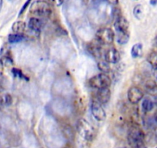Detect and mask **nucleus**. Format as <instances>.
<instances>
[{
	"label": "nucleus",
	"mask_w": 157,
	"mask_h": 148,
	"mask_svg": "<svg viewBox=\"0 0 157 148\" xmlns=\"http://www.w3.org/2000/svg\"><path fill=\"white\" fill-rule=\"evenodd\" d=\"M156 2V0H151V3L152 4H155V2Z\"/></svg>",
	"instance_id": "32"
},
{
	"label": "nucleus",
	"mask_w": 157,
	"mask_h": 148,
	"mask_svg": "<svg viewBox=\"0 0 157 148\" xmlns=\"http://www.w3.org/2000/svg\"><path fill=\"white\" fill-rule=\"evenodd\" d=\"M144 54V48L142 43H136L131 48V56L133 58H140Z\"/></svg>",
	"instance_id": "15"
},
{
	"label": "nucleus",
	"mask_w": 157,
	"mask_h": 148,
	"mask_svg": "<svg viewBox=\"0 0 157 148\" xmlns=\"http://www.w3.org/2000/svg\"><path fill=\"white\" fill-rule=\"evenodd\" d=\"M63 134H64V137L67 139L68 140H74V130L72 129L71 126L70 125H65V126L63 127Z\"/></svg>",
	"instance_id": "20"
},
{
	"label": "nucleus",
	"mask_w": 157,
	"mask_h": 148,
	"mask_svg": "<svg viewBox=\"0 0 157 148\" xmlns=\"http://www.w3.org/2000/svg\"><path fill=\"white\" fill-rule=\"evenodd\" d=\"M96 38L101 44H111L114 41L115 34L113 31L110 28L104 27L98 29L96 33Z\"/></svg>",
	"instance_id": "6"
},
{
	"label": "nucleus",
	"mask_w": 157,
	"mask_h": 148,
	"mask_svg": "<svg viewBox=\"0 0 157 148\" xmlns=\"http://www.w3.org/2000/svg\"><path fill=\"white\" fill-rule=\"evenodd\" d=\"M2 4H3V0H0V12H1L2 7Z\"/></svg>",
	"instance_id": "28"
},
{
	"label": "nucleus",
	"mask_w": 157,
	"mask_h": 148,
	"mask_svg": "<svg viewBox=\"0 0 157 148\" xmlns=\"http://www.w3.org/2000/svg\"><path fill=\"white\" fill-rule=\"evenodd\" d=\"M102 45L98 39H96L87 44V50L95 58H101L103 56Z\"/></svg>",
	"instance_id": "10"
},
{
	"label": "nucleus",
	"mask_w": 157,
	"mask_h": 148,
	"mask_svg": "<svg viewBox=\"0 0 157 148\" xmlns=\"http://www.w3.org/2000/svg\"><path fill=\"white\" fill-rule=\"evenodd\" d=\"M154 102L150 98H144L141 102V109L144 113H150L154 108Z\"/></svg>",
	"instance_id": "14"
},
{
	"label": "nucleus",
	"mask_w": 157,
	"mask_h": 148,
	"mask_svg": "<svg viewBox=\"0 0 157 148\" xmlns=\"http://www.w3.org/2000/svg\"><path fill=\"white\" fill-rule=\"evenodd\" d=\"M156 148H157V147H156Z\"/></svg>",
	"instance_id": "37"
},
{
	"label": "nucleus",
	"mask_w": 157,
	"mask_h": 148,
	"mask_svg": "<svg viewBox=\"0 0 157 148\" xmlns=\"http://www.w3.org/2000/svg\"><path fill=\"white\" fill-rule=\"evenodd\" d=\"M0 101H1V98H0Z\"/></svg>",
	"instance_id": "35"
},
{
	"label": "nucleus",
	"mask_w": 157,
	"mask_h": 148,
	"mask_svg": "<svg viewBox=\"0 0 157 148\" xmlns=\"http://www.w3.org/2000/svg\"><path fill=\"white\" fill-rule=\"evenodd\" d=\"M12 72L14 73V75L17 76H19L21 77V78H25V75H23L22 72L19 70V69H12Z\"/></svg>",
	"instance_id": "24"
},
{
	"label": "nucleus",
	"mask_w": 157,
	"mask_h": 148,
	"mask_svg": "<svg viewBox=\"0 0 157 148\" xmlns=\"http://www.w3.org/2000/svg\"><path fill=\"white\" fill-rule=\"evenodd\" d=\"M3 66H4V65H3V63H2V61L0 60V75H2L3 72Z\"/></svg>",
	"instance_id": "27"
},
{
	"label": "nucleus",
	"mask_w": 157,
	"mask_h": 148,
	"mask_svg": "<svg viewBox=\"0 0 157 148\" xmlns=\"http://www.w3.org/2000/svg\"><path fill=\"white\" fill-rule=\"evenodd\" d=\"M114 29L116 31V39L119 44L124 45L129 41V22L124 16H120L115 18Z\"/></svg>",
	"instance_id": "2"
},
{
	"label": "nucleus",
	"mask_w": 157,
	"mask_h": 148,
	"mask_svg": "<svg viewBox=\"0 0 157 148\" xmlns=\"http://www.w3.org/2000/svg\"><path fill=\"white\" fill-rule=\"evenodd\" d=\"M147 62L154 69L157 70V51H153L147 56Z\"/></svg>",
	"instance_id": "17"
},
{
	"label": "nucleus",
	"mask_w": 157,
	"mask_h": 148,
	"mask_svg": "<svg viewBox=\"0 0 157 148\" xmlns=\"http://www.w3.org/2000/svg\"><path fill=\"white\" fill-rule=\"evenodd\" d=\"M121 54L116 48H110L104 53V59L106 61L108 62L109 63H112V64L117 63L121 60Z\"/></svg>",
	"instance_id": "11"
},
{
	"label": "nucleus",
	"mask_w": 157,
	"mask_h": 148,
	"mask_svg": "<svg viewBox=\"0 0 157 148\" xmlns=\"http://www.w3.org/2000/svg\"><path fill=\"white\" fill-rule=\"evenodd\" d=\"M44 23L41 18H38V17H32L29 20L28 23V26L29 28L33 32H40L41 29L44 26Z\"/></svg>",
	"instance_id": "12"
},
{
	"label": "nucleus",
	"mask_w": 157,
	"mask_h": 148,
	"mask_svg": "<svg viewBox=\"0 0 157 148\" xmlns=\"http://www.w3.org/2000/svg\"><path fill=\"white\" fill-rule=\"evenodd\" d=\"M154 120H155V122H156V123H157V111H156V113H155V115H154Z\"/></svg>",
	"instance_id": "29"
},
{
	"label": "nucleus",
	"mask_w": 157,
	"mask_h": 148,
	"mask_svg": "<svg viewBox=\"0 0 157 148\" xmlns=\"http://www.w3.org/2000/svg\"><path fill=\"white\" fill-rule=\"evenodd\" d=\"M88 84L90 87L94 89H104V88L110 87L111 84V80L107 73L101 72V73L97 74L92 76L88 80Z\"/></svg>",
	"instance_id": "5"
},
{
	"label": "nucleus",
	"mask_w": 157,
	"mask_h": 148,
	"mask_svg": "<svg viewBox=\"0 0 157 148\" xmlns=\"http://www.w3.org/2000/svg\"><path fill=\"white\" fill-rule=\"evenodd\" d=\"M144 97V92L138 86H131L127 92V99L133 105H136L142 101Z\"/></svg>",
	"instance_id": "7"
},
{
	"label": "nucleus",
	"mask_w": 157,
	"mask_h": 148,
	"mask_svg": "<svg viewBox=\"0 0 157 148\" xmlns=\"http://www.w3.org/2000/svg\"><path fill=\"white\" fill-rule=\"evenodd\" d=\"M90 109H91L92 116L98 121H104L107 117V113L102 106V104L97 100H93L90 105Z\"/></svg>",
	"instance_id": "8"
},
{
	"label": "nucleus",
	"mask_w": 157,
	"mask_h": 148,
	"mask_svg": "<svg viewBox=\"0 0 157 148\" xmlns=\"http://www.w3.org/2000/svg\"><path fill=\"white\" fill-rule=\"evenodd\" d=\"M144 87L146 91L150 95H157V83L155 80H147L144 83Z\"/></svg>",
	"instance_id": "13"
},
{
	"label": "nucleus",
	"mask_w": 157,
	"mask_h": 148,
	"mask_svg": "<svg viewBox=\"0 0 157 148\" xmlns=\"http://www.w3.org/2000/svg\"><path fill=\"white\" fill-rule=\"evenodd\" d=\"M105 1L113 6H117L118 4V0H105Z\"/></svg>",
	"instance_id": "26"
},
{
	"label": "nucleus",
	"mask_w": 157,
	"mask_h": 148,
	"mask_svg": "<svg viewBox=\"0 0 157 148\" xmlns=\"http://www.w3.org/2000/svg\"><path fill=\"white\" fill-rule=\"evenodd\" d=\"M155 81H156V83H157V74H156V80H155Z\"/></svg>",
	"instance_id": "33"
},
{
	"label": "nucleus",
	"mask_w": 157,
	"mask_h": 148,
	"mask_svg": "<svg viewBox=\"0 0 157 148\" xmlns=\"http://www.w3.org/2000/svg\"><path fill=\"white\" fill-rule=\"evenodd\" d=\"M133 15L138 20L141 19L143 18V15H144V9H143V6L141 5H137V6H135L134 9H133Z\"/></svg>",
	"instance_id": "21"
},
{
	"label": "nucleus",
	"mask_w": 157,
	"mask_h": 148,
	"mask_svg": "<svg viewBox=\"0 0 157 148\" xmlns=\"http://www.w3.org/2000/svg\"><path fill=\"white\" fill-rule=\"evenodd\" d=\"M30 14L36 17L48 18L52 14V9L51 5L45 0H37L31 5Z\"/></svg>",
	"instance_id": "4"
},
{
	"label": "nucleus",
	"mask_w": 157,
	"mask_h": 148,
	"mask_svg": "<svg viewBox=\"0 0 157 148\" xmlns=\"http://www.w3.org/2000/svg\"><path fill=\"white\" fill-rule=\"evenodd\" d=\"M26 24L23 21H17L13 23L12 26V30L15 33H19L22 34L24 31L25 30Z\"/></svg>",
	"instance_id": "16"
},
{
	"label": "nucleus",
	"mask_w": 157,
	"mask_h": 148,
	"mask_svg": "<svg viewBox=\"0 0 157 148\" xmlns=\"http://www.w3.org/2000/svg\"><path fill=\"white\" fill-rule=\"evenodd\" d=\"M123 148H127V147H123Z\"/></svg>",
	"instance_id": "36"
},
{
	"label": "nucleus",
	"mask_w": 157,
	"mask_h": 148,
	"mask_svg": "<svg viewBox=\"0 0 157 148\" xmlns=\"http://www.w3.org/2000/svg\"><path fill=\"white\" fill-rule=\"evenodd\" d=\"M154 44L157 46V35L155 37V39H154Z\"/></svg>",
	"instance_id": "31"
},
{
	"label": "nucleus",
	"mask_w": 157,
	"mask_h": 148,
	"mask_svg": "<svg viewBox=\"0 0 157 148\" xmlns=\"http://www.w3.org/2000/svg\"><path fill=\"white\" fill-rule=\"evenodd\" d=\"M32 2V0H27V1L25 2V4L23 5L22 7H21V9H20V12H19V14H18V16H21V15H22L23 13L25 12V11L26 10V9H27L28 7H29V6L30 5V2Z\"/></svg>",
	"instance_id": "23"
},
{
	"label": "nucleus",
	"mask_w": 157,
	"mask_h": 148,
	"mask_svg": "<svg viewBox=\"0 0 157 148\" xmlns=\"http://www.w3.org/2000/svg\"><path fill=\"white\" fill-rule=\"evenodd\" d=\"M110 97H111V92H110V88H104V89H97L95 92L94 100L104 105L108 103Z\"/></svg>",
	"instance_id": "9"
},
{
	"label": "nucleus",
	"mask_w": 157,
	"mask_h": 148,
	"mask_svg": "<svg viewBox=\"0 0 157 148\" xmlns=\"http://www.w3.org/2000/svg\"><path fill=\"white\" fill-rule=\"evenodd\" d=\"M45 1L48 2L52 6H60L64 2V0H45Z\"/></svg>",
	"instance_id": "22"
},
{
	"label": "nucleus",
	"mask_w": 157,
	"mask_h": 148,
	"mask_svg": "<svg viewBox=\"0 0 157 148\" xmlns=\"http://www.w3.org/2000/svg\"><path fill=\"white\" fill-rule=\"evenodd\" d=\"M25 39V35L23 34L19 33H13L9 35L8 37V41L9 43H17L21 42Z\"/></svg>",
	"instance_id": "18"
},
{
	"label": "nucleus",
	"mask_w": 157,
	"mask_h": 148,
	"mask_svg": "<svg viewBox=\"0 0 157 148\" xmlns=\"http://www.w3.org/2000/svg\"><path fill=\"white\" fill-rule=\"evenodd\" d=\"M0 90H1V85H0Z\"/></svg>",
	"instance_id": "34"
},
{
	"label": "nucleus",
	"mask_w": 157,
	"mask_h": 148,
	"mask_svg": "<svg viewBox=\"0 0 157 148\" xmlns=\"http://www.w3.org/2000/svg\"><path fill=\"white\" fill-rule=\"evenodd\" d=\"M110 63L104 60H100L98 63V66L99 68L100 71H101L104 73H108L110 71Z\"/></svg>",
	"instance_id": "19"
},
{
	"label": "nucleus",
	"mask_w": 157,
	"mask_h": 148,
	"mask_svg": "<svg viewBox=\"0 0 157 148\" xmlns=\"http://www.w3.org/2000/svg\"><path fill=\"white\" fill-rule=\"evenodd\" d=\"M145 138V134L139 124L133 122L129 127L127 133V142L130 146L132 148H136L144 144Z\"/></svg>",
	"instance_id": "3"
},
{
	"label": "nucleus",
	"mask_w": 157,
	"mask_h": 148,
	"mask_svg": "<svg viewBox=\"0 0 157 148\" xmlns=\"http://www.w3.org/2000/svg\"><path fill=\"white\" fill-rule=\"evenodd\" d=\"M4 100H5V103H6V105H10L12 102V97H11L10 95H9V94H7V95H6V97H5Z\"/></svg>",
	"instance_id": "25"
},
{
	"label": "nucleus",
	"mask_w": 157,
	"mask_h": 148,
	"mask_svg": "<svg viewBox=\"0 0 157 148\" xmlns=\"http://www.w3.org/2000/svg\"><path fill=\"white\" fill-rule=\"evenodd\" d=\"M77 133L82 148H90L97 136L94 126L84 119H80L77 123Z\"/></svg>",
	"instance_id": "1"
},
{
	"label": "nucleus",
	"mask_w": 157,
	"mask_h": 148,
	"mask_svg": "<svg viewBox=\"0 0 157 148\" xmlns=\"http://www.w3.org/2000/svg\"><path fill=\"white\" fill-rule=\"evenodd\" d=\"M136 148H147V146H145V144H143V145H141V146H137V147H136Z\"/></svg>",
	"instance_id": "30"
}]
</instances>
